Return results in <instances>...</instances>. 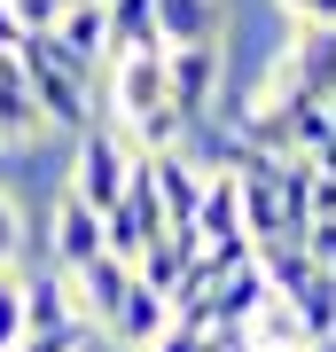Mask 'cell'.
<instances>
[{
    "label": "cell",
    "mask_w": 336,
    "mask_h": 352,
    "mask_svg": "<svg viewBox=\"0 0 336 352\" xmlns=\"http://www.w3.org/2000/svg\"><path fill=\"white\" fill-rule=\"evenodd\" d=\"M157 235H164L157 173H149V157H133V173H125V196L110 204V212H102V251H117V258H141Z\"/></svg>",
    "instance_id": "obj_3"
},
{
    "label": "cell",
    "mask_w": 336,
    "mask_h": 352,
    "mask_svg": "<svg viewBox=\"0 0 336 352\" xmlns=\"http://www.w3.org/2000/svg\"><path fill=\"white\" fill-rule=\"evenodd\" d=\"M227 87V63L212 39H196V47H164V102H172V118L188 126V118H203Z\"/></svg>",
    "instance_id": "obj_4"
},
{
    "label": "cell",
    "mask_w": 336,
    "mask_h": 352,
    "mask_svg": "<svg viewBox=\"0 0 336 352\" xmlns=\"http://www.w3.org/2000/svg\"><path fill=\"white\" fill-rule=\"evenodd\" d=\"M110 102H117V118L125 126H149V118H164L172 102H164V47H149V55H117L110 63Z\"/></svg>",
    "instance_id": "obj_5"
},
{
    "label": "cell",
    "mask_w": 336,
    "mask_h": 352,
    "mask_svg": "<svg viewBox=\"0 0 336 352\" xmlns=\"http://www.w3.org/2000/svg\"><path fill=\"white\" fill-rule=\"evenodd\" d=\"M8 55H16V71H24V87H32V102H39V118L47 126H63V133H87L94 126V102H102V87H87V78H71L47 55V32H16L8 39Z\"/></svg>",
    "instance_id": "obj_1"
},
{
    "label": "cell",
    "mask_w": 336,
    "mask_h": 352,
    "mask_svg": "<svg viewBox=\"0 0 336 352\" xmlns=\"http://www.w3.org/2000/svg\"><path fill=\"white\" fill-rule=\"evenodd\" d=\"M298 243H305V258L321 266V274H336V219H305Z\"/></svg>",
    "instance_id": "obj_17"
},
{
    "label": "cell",
    "mask_w": 336,
    "mask_h": 352,
    "mask_svg": "<svg viewBox=\"0 0 336 352\" xmlns=\"http://www.w3.org/2000/svg\"><path fill=\"white\" fill-rule=\"evenodd\" d=\"M16 243H24V212H16L8 196H0V274H8V258H16Z\"/></svg>",
    "instance_id": "obj_20"
},
{
    "label": "cell",
    "mask_w": 336,
    "mask_h": 352,
    "mask_svg": "<svg viewBox=\"0 0 336 352\" xmlns=\"http://www.w3.org/2000/svg\"><path fill=\"white\" fill-rule=\"evenodd\" d=\"M125 289H133V258H117V251H94V258L71 266V298H78V321H87V329H102L117 314Z\"/></svg>",
    "instance_id": "obj_6"
},
{
    "label": "cell",
    "mask_w": 336,
    "mask_h": 352,
    "mask_svg": "<svg viewBox=\"0 0 336 352\" xmlns=\"http://www.w3.org/2000/svg\"><path fill=\"white\" fill-rule=\"evenodd\" d=\"M196 235H203V251H250V235H243V188H235V173H203V204H196Z\"/></svg>",
    "instance_id": "obj_7"
},
{
    "label": "cell",
    "mask_w": 336,
    "mask_h": 352,
    "mask_svg": "<svg viewBox=\"0 0 336 352\" xmlns=\"http://www.w3.org/2000/svg\"><path fill=\"white\" fill-rule=\"evenodd\" d=\"M47 235H55V266L71 274L78 258H94V251H102V212H94V204H78V196H63Z\"/></svg>",
    "instance_id": "obj_13"
},
{
    "label": "cell",
    "mask_w": 336,
    "mask_h": 352,
    "mask_svg": "<svg viewBox=\"0 0 336 352\" xmlns=\"http://www.w3.org/2000/svg\"><path fill=\"white\" fill-rule=\"evenodd\" d=\"M8 39H16V16H8V0H0V47H8Z\"/></svg>",
    "instance_id": "obj_22"
},
{
    "label": "cell",
    "mask_w": 336,
    "mask_h": 352,
    "mask_svg": "<svg viewBox=\"0 0 336 352\" xmlns=\"http://www.w3.org/2000/svg\"><path fill=\"white\" fill-rule=\"evenodd\" d=\"M266 298H274V289H266V274H258V258H250V251H243V258H227L219 274H212V289H203L212 321H235V329H243L250 314H258Z\"/></svg>",
    "instance_id": "obj_9"
},
{
    "label": "cell",
    "mask_w": 336,
    "mask_h": 352,
    "mask_svg": "<svg viewBox=\"0 0 336 352\" xmlns=\"http://www.w3.org/2000/svg\"><path fill=\"white\" fill-rule=\"evenodd\" d=\"M243 337L258 352H305V329H298V314H289V298H266L258 314L243 321Z\"/></svg>",
    "instance_id": "obj_16"
},
{
    "label": "cell",
    "mask_w": 336,
    "mask_h": 352,
    "mask_svg": "<svg viewBox=\"0 0 336 352\" xmlns=\"http://www.w3.org/2000/svg\"><path fill=\"white\" fill-rule=\"evenodd\" d=\"M164 321H172V298H164V289H149V282H133V289L117 298V314L102 321V337L125 344V352H149V344L164 337Z\"/></svg>",
    "instance_id": "obj_8"
},
{
    "label": "cell",
    "mask_w": 336,
    "mask_h": 352,
    "mask_svg": "<svg viewBox=\"0 0 336 352\" xmlns=\"http://www.w3.org/2000/svg\"><path fill=\"white\" fill-rule=\"evenodd\" d=\"M133 157H141L133 141L110 133V126L94 118V126L78 133V157H71V196H78V204H94V212H110V204L125 196V173H133Z\"/></svg>",
    "instance_id": "obj_2"
},
{
    "label": "cell",
    "mask_w": 336,
    "mask_h": 352,
    "mask_svg": "<svg viewBox=\"0 0 336 352\" xmlns=\"http://www.w3.org/2000/svg\"><path fill=\"white\" fill-rule=\"evenodd\" d=\"M63 8H71V0H63ZM87 8H102V0H87Z\"/></svg>",
    "instance_id": "obj_23"
},
{
    "label": "cell",
    "mask_w": 336,
    "mask_h": 352,
    "mask_svg": "<svg viewBox=\"0 0 336 352\" xmlns=\"http://www.w3.org/2000/svg\"><path fill=\"white\" fill-rule=\"evenodd\" d=\"M24 337V298H16V274H0V352Z\"/></svg>",
    "instance_id": "obj_18"
},
{
    "label": "cell",
    "mask_w": 336,
    "mask_h": 352,
    "mask_svg": "<svg viewBox=\"0 0 336 352\" xmlns=\"http://www.w3.org/2000/svg\"><path fill=\"white\" fill-rule=\"evenodd\" d=\"M282 63H289V87L336 94V24H298L289 47H282Z\"/></svg>",
    "instance_id": "obj_10"
},
{
    "label": "cell",
    "mask_w": 336,
    "mask_h": 352,
    "mask_svg": "<svg viewBox=\"0 0 336 352\" xmlns=\"http://www.w3.org/2000/svg\"><path fill=\"white\" fill-rule=\"evenodd\" d=\"M102 32H110V63H117V55H149V47H164L149 0H102Z\"/></svg>",
    "instance_id": "obj_14"
},
{
    "label": "cell",
    "mask_w": 336,
    "mask_h": 352,
    "mask_svg": "<svg viewBox=\"0 0 336 352\" xmlns=\"http://www.w3.org/2000/svg\"><path fill=\"white\" fill-rule=\"evenodd\" d=\"M32 133H47V118H39V102L24 87V71H16V55L0 47V141H32Z\"/></svg>",
    "instance_id": "obj_15"
},
{
    "label": "cell",
    "mask_w": 336,
    "mask_h": 352,
    "mask_svg": "<svg viewBox=\"0 0 336 352\" xmlns=\"http://www.w3.org/2000/svg\"><path fill=\"white\" fill-rule=\"evenodd\" d=\"M8 16H16V32H47L63 16V0H8Z\"/></svg>",
    "instance_id": "obj_19"
},
{
    "label": "cell",
    "mask_w": 336,
    "mask_h": 352,
    "mask_svg": "<svg viewBox=\"0 0 336 352\" xmlns=\"http://www.w3.org/2000/svg\"><path fill=\"white\" fill-rule=\"evenodd\" d=\"M157 8V39L164 47H196V39H219L227 0H149Z\"/></svg>",
    "instance_id": "obj_12"
},
{
    "label": "cell",
    "mask_w": 336,
    "mask_h": 352,
    "mask_svg": "<svg viewBox=\"0 0 336 352\" xmlns=\"http://www.w3.org/2000/svg\"><path fill=\"white\" fill-rule=\"evenodd\" d=\"M298 24H336V0H282Z\"/></svg>",
    "instance_id": "obj_21"
},
{
    "label": "cell",
    "mask_w": 336,
    "mask_h": 352,
    "mask_svg": "<svg viewBox=\"0 0 336 352\" xmlns=\"http://www.w3.org/2000/svg\"><path fill=\"white\" fill-rule=\"evenodd\" d=\"M16 298H24V329H63V321H78V298H71V274H63V266L24 274V282H16Z\"/></svg>",
    "instance_id": "obj_11"
}]
</instances>
